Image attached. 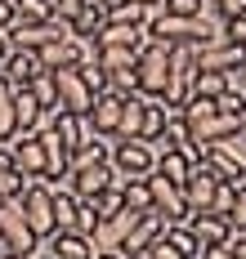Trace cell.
<instances>
[{
  "mask_svg": "<svg viewBox=\"0 0 246 259\" xmlns=\"http://www.w3.org/2000/svg\"><path fill=\"white\" fill-rule=\"evenodd\" d=\"M112 183L126 188V179H143L157 170V143L152 139H112Z\"/></svg>",
  "mask_w": 246,
  "mask_h": 259,
  "instance_id": "6da1fadb",
  "label": "cell"
},
{
  "mask_svg": "<svg viewBox=\"0 0 246 259\" xmlns=\"http://www.w3.org/2000/svg\"><path fill=\"white\" fill-rule=\"evenodd\" d=\"M135 76H139V94L161 99V94H166V80H170V40L148 36V45H143L139 58H135Z\"/></svg>",
  "mask_w": 246,
  "mask_h": 259,
  "instance_id": "7a4b0ae2",
  "label": "cell"
},
{
  "mask_svg": "<svg viewBox=\"0 0 246 259\" xmlns=\"http://www.w3.org/2000/svg\"><path fill=\"white\" fill-rule=\"evenodd\" d=\"M0 237L9 241V250L18 259H27L40 250V237L27 228V214H23V197H9V201H0Z\"/></svg>",
  "mask_w": 246,
  "mask_h": 259,
  "instance_id": "3957f363",
  "label": "cell"
},
{
  "mask_svg": "<svg viewBox=\"0 0 246 259\" xmlns=\"http://www.w3.org/2000/svg\"><path fill=\"white\" fill-rule=\"evenodd\" d=\"M148 192H152V210L161 214L166 224H184V219L192 214V210H188V197H184V188H179V183H170L166 175H157V170L148 175Z\"/></svg>",
  "mask_w": 246,
  "mask_h": 259,
  "instance_id": "277c9868",
  "label": "cell"
},
{
  "mask_svg": "<svg viewBox=\"0 0 246 259\" xmlns=\"http://www.w3.org/2000/svg\"><path fill=\"white\" fill-rule=\"evenodd\" d=\"M23 214H27V228L40 237V241L54 233V197H50V188H45L40 179L23 192Z\"/></svg>",
  "mask_w": 246,
  "mask_h": 259,
  "instance_id": "5b68a950",
  "label": "cell"
},
{
  "mask_svg": "<svg viewBox=\"0 0 246 259\" xmlns=\"http://www.w3.org/2000/svg\"><path fill=\"white\" fill-rule=\"evenodd\" d=\"M108 183H112V161H90V165H72L67 170V188L81 201H94Z\"/></svg>",
  "mask_w": 246,
  "mask_h": 259,
  "instance_id": "8992f818",
  "label": "cell"
},
{
  "mask_svg": "<svg viewBox=\"0 0 246 259\" xmlns=\"http://www.w3.org/2000/svg\"><path fill=\"white\" fill-rule=\"evenodd\" d=\"M54 80H58V107H67V112H90L94 90H90V80L81 76V67H58Z\"/></svg>",
  "mask_w": 246,
  "mask_h": 259,
  "instance_id": "52a82bcc",
  "label": "cell"
},
{
  "mask_svg": "<svg viewBox=\"0 0 246 259\" xmlns=\"http://www.w3.org/2000/svg\"><path fill=\"white\" fill-rule=\"evenodd\" d=\"M121 107H126V94L121 90H112V85H103L99 94H94V103H90V121H94V130L99 134H112L116 139V125H121Z\"/></svg>",
  "mask_w": 246,
  "mask_h": 259,
  "instance_id": "ba28073f",
  "label": "cell"
},
{
  "mask_svg": "<svg viewBox=\"0 0 246 259\" xmlns=\"http://www.w3.org/2000/svg\"><path fill=\"white\" fill-rule=\"evenodd\" d=\"M192 228V237H197V246H201V255L211 250V246H224L228 237H233V228H228V219L224 214H215V210H192L188 219H184Z\"/></svg>",
  "mask_w": 246,
  "mask_h": 259,
  "instance_id": "9c48e42d",
  "label": "cell"
},
{
  "mask_svg": "<svg viewBox=\"0 0 246 259\" xmlns=\"http://www.w3.org/2000/svg\"><path fill=\"white\" fill-rule=\"evenodd\" d=\"M166 233V219L157 214V210H143L135 224H130V233H126V241H121V255H143L157 237Z\"/></svg>",
  "mask_w": 246,
  "mask_h": 259,
  "instance_id": "30bf717a",
  "label": "cell"
},
{
  "mask_svg": "<svg viewBox=\"0 0 246 259\" xmlns=\"http://www.w3.org/2000/svg\"><path fill=\"white\" fill-rule=\"evenodd\" d=\"M148 23H126V18H108V27L94 36V45H130V50H143L148 45Z\"/></svg>",
  "mask_w": 246,
  "mask_h": 259,
  "instance_id": "8fae6325",
  "label": "cell"
},
{
  "mask_svg": "<svg viewBox=\"0 0 246 259\" xmlns=\"http://www.w3.org/2000/svg\"><path fill=\"white\" fill-rule=\"evenodd\" d=\"M215 188H219V175L206 165V161H197V165H192V175L184 179L188 210H206V206H211V197H215Z\"/></svg>",
  "mask_w": 246,
  "mask_h": 259,
  "instance_id": "7c38bea8",
  "label": "cell"
},
{
  "mask_svg": "<svg viewBox=\"0 0 246 259\" xmlns=\"http://www.w3.org/2000/svg\"><path fill=\"white\" fill-rule=\"evenodd\" d=\"M197 63H201V67H215V72H233V67H246V45H233V40L197 45Z\"/></svg>",
  "mask_w": 246,
  "mask_h": 259,
  "instance_id": "4fadbf2b",
  "label": "cell"
},
{
  "mask_svg": "<svg viewBox=\"0 0 246 259\" xmlns=\"http://www.w3.org/2000/svg\"><path fill=\"white\" fill-rule=\"evenodd\" d=\"M40 246L50 250V259H90L94 255V241L81 237V233H67V228H54Z\"/></svg>",
  "mask_w": 246,
  "mask_h": 259,
  "instance_id": "5bb4252c",
  "label": "cell"
},
{
  "mask_svg": "<svg viewBox=\"0 0 246 259\" xmlns=\"http://www.w3.org/2000/svg\"><path fill=\"white\" fill-rule=\"evenodd\" d=\"M36 72H45L40 50H9V54H5V63H0V76L9 80V85H27Z\"/></svg>",
  "mask_w": 246,
  "mask_h": 259,
  "instance_id": "9a60e30c",
  "label": "cell"
},
{
  "mask_svg": "<svg viewBox=\"0 0 246 259\" xmlns=\"http://www.w3.org/2000/svg\"><path fill=\"white\" fill-rule=\"evenodd\" d=\"M36 134H40V148H45V179H63V175L72 170V148H67L50 125L36 130Z\"/></svg>",
  "mask_w": 246,
  "mask_h": 259,
  "instance_id": "2e32d148",
  "label": "cell"
},
{
  "mask_svg": "<svg viewBox=\"0 0 246 259\" xmlns=\"http://www.w3.org/2000/svg\"><path fill=\"white\" fill-rule=\"evenodd\" d=\"M40 116H45V107L36 103V94H31L27 85H14V125L18 130H40Z\"/></svg>",
  "mask_w": 246,
  "mask_h": 259,
  "instance_id": "e0dca14e",
  "label": "cell"
},
{
  "mask_svg": "<svg viewBox=\"0 0 246 259\" xmlns=\"http://www.w3.org/2000/svg\"><path fill=\"white\" fill-rule=\"evenodd\" d=\"M192 165H197V161H192L184 148H161V152H157V175H166V179L179 183V188H184V179L192 175Z\"/></svg>",
  "mask_w": 246,
  "mask_h": 259,
  "instance_id": "ac0fdd59",
  "label": "cell"
},
{
  "mask_svg": "<svg viewBox=\"0 0 246 259\" xmlns=\"http://www.w3.org/2000/svg\"><path fill=\"white\" fill-rule=\"evenodd\" d=\"M170 112H179V107H170L166 99H148L143 94V121H139V139H157L170 121Z\"/></svg>",
  "mask_w": 246,
  "mask_h": 259,
  "instance_id": "d6986e66",
  "label": "cell"
},
{
  "mask_svg": "<svg viewBox=\"0 0 246 259\" xmlns=\"http://www.w3.org/2000/svg\"><path fill=\"white\" fill-rule=\"evenodd\" d=\"M67 27H72L76 36H90V40H94V36H99V31L108 27V9H103V5H90V0H85L81 9H76V14L67 18Z\"/></svg>",
  "mask_w": 246,
  "mask_h": 259,
  "instance_id": "ffe728a7",
  "label": "cell"
},
{
  "mask_svg": "<svg viewBox=\"0 0 246 259\" xmlns=\"http://www.w3.org/2000/svg\"><path fill=\"white\" fill-rule=\"evenodd\" d=\"M54 18V0H14V23H45Z\"/></svg>",
  "mask_w": 246,
  "mask_h": 259,
  "instance_id": "44dd1931",
  "label": "cell"
},
{
  "mask_svg": "<svg viewBox=\"0 0 246 259\" xmlns=\"http://www.w3.org/2000/svg\"><path fill=\"white\" fill-rule=\"evenodd\" d=\"M27 90L36 94V103H40V107H58V80H54L50 67H45V72H36V76L27 80Z\"/></svg>",
  "mask_w": 246,
  "mask_h": 259,
  "instance_id": "7402d4cb",
  "label": "cell"
},
{
  "mask_svg": "<svg viewBox=\"0 0 246 259\" xmlns=\"http://www.w3.org/2000/svg\"><path fill=\"white\" fill-rule=\"evenodd\" d=\"M121 197H126V210H135V214H143V210H152V192H148V175H143V179H126V188H121Z\"/></svg>",
  "mask_w": 246,
  "mask_h": 259,
  "instance_id": "603a6c76",
  "label": "cell"
},
{
  "mask_svg": "<svg viewBox=\"0 0 246 259\" xmlns=\"http://www.w3.org/2000/svg\"><path fill=\"white\" fill-rule=\"evenodd\" d=\"M36 179H40V175H23V170H14V165H9V170H0V201H9V197H23V192H27Z\"/></svg>",
  "mask_w": 246,
  "mask_h": 259,
  "instance_id": "cb8c5ba5",
  "label": "cell"
},
{
  "mask_svg": "<svg viewBox=\"0 0 246 259\" xmlns=\"http://www.w3.org/2000/svg\"><path fill=\"white\" fill-rule=\"evenodd\" d=\"M228 90V80H224V72H215V67H201L197 76H192V94H201V99H219Z\"/></svg>",
  "mask_w": 246,
  "mask_h": 259,
  "instance_id": "d4e9b609",
  "label": "cell"
},
{
  "mask_svg": "<svg viewBox=\"0 0 246 259\" xmlns=\"http://www.w3.org/2000/svg\"><path fill=\"white\" fill-rule=\"evenodd\" d=\"M14 130H18L14 125V85L0 76V139H9Z\"/></svg>",
  "mask_w": 246,
  "mask_h": 259,
  "instance_id": "484cf974",
  "label": "cell"
},
{
  "mask_svg": "<svg viewBox=\"0 0 246 259\" xmlns=\"http://www.w3.org/2000/svg\"><path fill=\"white\" fill-rule=\"evenodd\" d=\"M94 210H99V219H108V214H121V210H126V197H121V188H116V183H108V188L94 197Z\"/></svg>",
  "mask_w": 246,
  "mask_h": 259,
  "instance_id": "4316f807",
  "label": "cell"
},
{
  "mask_svg": "<svg viewBox=\"0 0 246 259\" xmlns=\"http://www.w3.org/2000/svg\"><path fill=\"white\" fill-rule=\"evenodd\" d=\"M237 188H242V183H224V179H219V188H215V197H211V206H206V210H215V214L228 219V210H233V201H237Z\"/></svg>",
  "mask_w": 246,
  "mask_h": 259,
  "instance_id": "83f0119b",
  "label": "cell"
},
{
  "mask_svg": "<svg viewBox=\"0 0 246 259\" xmlns=\"http://www.w3.org/2000/svg\"><path fill=\"white\" fill-rule=\"evenodd\" d=\"M228 228H233V233H246V183L237 188V201L228 210Z\"/></svg>",
  "mask_w": 246,
  "mask_h": 259,
  "instance_id": "f1b7e54d",
  "label": "cell"
},
{
  "mask_svg": "<svg viewBox=\"0 0 246 259\" xmlns=\"http://www.w3.org/2000/svg\"><path fill=\"white\" fill-rule=\"evenodd\" d=\"M224 40L246 45V14H237V18H228V23H224Z\"/></svg>",
  "mask_w": 246,
  "mask_h": 259,
  "instance_id": "f546056e",
  "label": "cell"
},
{
  "mask_svg": "<svg viewBox=\"0 0 246 259\" xmlns=\"http://www.w3.org/2000/svg\"><path fill=\"white\" fill-rule=\"evenodd\" d=\"M143 255H148V259H184L179 250H175V246H170V241H166V237H157V241H152Z\"/></svg>",
  "mask_w": 246,
  "mask_h": 259,
  "instance_id": "4dcf8cb0",
  "label": "cell"
},
{
  "mask_svg": "<svg viewBox=\"0 0 246 259\" xmlns=\"http://www.w3.org/2000/svg\"><path fill=\"white\" fill-rule=\"evenodd\" d=\"M166 14H184V18H192V14H201V0H166Z\"/></svg>",
  "mask_w": 246,
  "mask_h": 259,
  "instance_id": "1f68e13d",
  "label": "cell"
},
{
  "mask_svg": "<svg viewBox=\"0 0 246 259\" xmlns=\"http://www.w3.org/2000/svg\"><path fill=\"white\" fill-rule=\"evenodd\" d=\"M215 9L224 18H237V14H246V0H215Z\"/></svg>",
  "mask_w": 246,
  "mask_h": 259,
  "instance_id": "d6a6232c",
  "label": "cell"
},
{
  "mask_svg": "<svg viewBox=\"0 0 246 259\" xmlns=\"http://www.w3.org/2000/svg\"><path fill=\"white\" fill-rule=\"evenodd\" d=\"M81 5H85V0H54V18H63V23H67Z\"/></svg>",
  "mask_w": 246,
  "mask_h": 259,
  "instance_id": "836d02e7",
  "label": "cell"
},
{
  "mask_svg": "<svg viewBox=\"0 0 246 259\" xmlns=\"http://www.w3.org/2000/svg\"><path fill=\"white\" fill-rule=\"evenodd\" d=\"M206 259H237V255H233V246L224 241V246H211V250H206Z\"/></svg>",
  "mask_w": 246,
  "mask_h": 259,
  "instance_id": "e575fe53",
  "label": "cell"
},
{
  "mask_svg": "<svg viewBox=\"0 0 246 259\" xmlns=\"http://www.w3.org/2000/svg\"><path fill=\"white\" fill-rule=\"evenodd\" d=\"M228 246H233V255H237V259H246V233H233V237H228Z\"/></svg>",
  "mask_w": 246,
  "mask_h": 259,
  "instance_id": "d590c367",
  "label": "cell"
},
{
  "mask_svg": "<svg viewBox=\"0 0 246 259\" xmlns=\"http://www.w3.org/2000/svg\"><path fill=\"white\" fill-rule=\"evenodd\" d=\"M14 23V0H0V27Z\"/></svg>",
  "mask_w": 246,
  "mask_h": 259,
  "instance_id": "8d00e7d4",
  "label": "cell"
},
{
  "mask_svg": "<svg viewBox=\"0 0 246 259\" xmlns=\"http://www.w3.org/2000/svg\"><path fill=\"white\" fill-rule=\"evenodd\" d=\"M90 259H121V250H94Z\"/></svg>",
  "mask_w": 246,
  "mask_h": 259,
  "instance_id": "74e56055",
  "label": "cell"
},
{
  "mask_svg": "<svg viewBox=\"0 0 246 259\" xmlns=\"http://www.w3.org/2000/svg\"><path fill=\"white\" fill-rule=\"evenodd\" d=\"M27 259H50V250H45V246H40V250H36V255H27Z\"/></svg>",
  "mask_w": 246,
  "mask_h": 259,
  "instance_id": "f35d334b",
  "label": "cell"
},
{
  "mask_svg": "<svg viewBox=\"0 0 246 259\" xmlns=\"http://www.w3.org/2000/svg\"><path fill=\"white\" fill-rule=\"evenodd\" d=\"M90 5H103V9H112V5H116V0H90Z\"/></svg>",
  "mask_w": 246,
  "mask_h": 259,
  "instance_id": "ab89813d",
  "label": "cell"
},
{
  "mask_svg": "<svg viewBox=\"0 0 246 259\" xmlns=\"http://www.w3.org/2000/svg\"><path fill=\"white\" fill-rule=\"evenodd\" d=\"M242 143H246V112H242Z\"/></svg>",
  "mask_w": 246,
  "mask_h": 259,
  "instance_id": "60d3db41",
  "label": "cell"
},
{
  "mask_svg": "<svg viewBox=\"0 0 246 259\" xmlns=\"http://www.w3.org/2000/svg\"><path fill=\"white\" fill-rule=\"evenodd\" d=\"M121 259H148V255H121Z\"/></svg>",
  "mask_w": 246,
  "mask_h": 259,
  "instance_id": "b9f144b4",
  "label": "cell"
},
{
  "mask_svg": "<svg viewBox=\"0 0 246 259\" xmlns=\"http://www.w3.org/2000/svg\"><path fill=\"white\" fill-rule=\"evenodd\" d=\"M139 5H161V0H139Z\"/></svg>",
  "mask_w": 246,
  "mask_h": 259,
  "instance_id": "7bdbcfd3",
  "label": "cell"
},
{
  "mask_svg": "<svg viewBox=\"0 0 246 259\" xmlns=\"http://www.w3.org/2000/svg\"><path fill=\"white\" fill-rule=\"evenodd\" d=\"M5 259H18V255H5Z\"/></svg>",
  "mask_w": 246,
  "mask_h": 259,
  "instance_id": "ee69618b",
  "label": "cell"
}]
</instances>
